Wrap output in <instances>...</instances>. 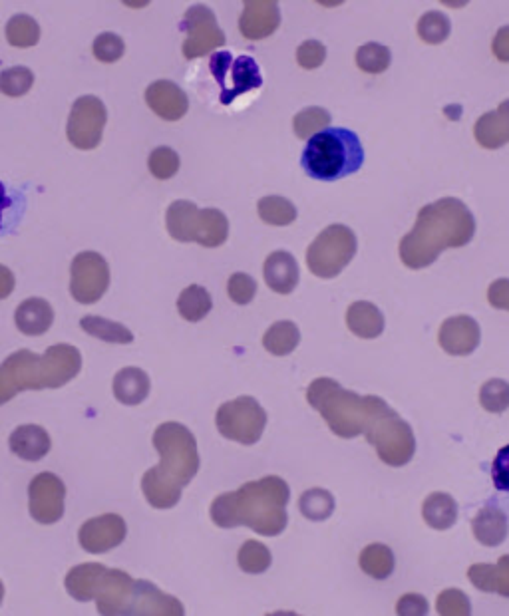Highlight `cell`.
Returning <instances> with one entry per match:
<instances>
[{"instance_id":"603a6c76","label":"cell","mask_w":509,"mask_h":616,"mask_svg":"<svg viewBox=\"0 0 509 616\" xmlns=\"http://www.w3.org/2000/svg\"><path fill=\"white\" fill-rule=\"evenodd\" d=\"M10 452L16 454L24 462H40L44 456H48L52 448V440L48 432L36 424H24L18 426L10 434Z\"/></svg>"},{"instance_id":"ee69618b","label":"cell","mask_w":509,"mask_h":616,"mask_svg":"<svg viewBox=\"0 0 509 616\" xmlns=\"http://www.w3.org/2000/svg\"><path fill=\"white\" fill-rule=\"evenodd\" d=\"M92 52L94 56L104 62V64H112V62H118L124 52H126V44L124 40L118 36V34H112V32H104L100 34L94 44H92Z\"/></svg>"},{"instance_id":"e575fe53","label":"cell","mask_w":509,"mask_h":616,"mask_svg":"<svg viewBox=\"0 0 509 616\" xmlns=\"http://www.w3.org/2000/svg\"><path fill=\"white\" fill-rule=\"evenodd\" d=\"M6 40L14 48H32L40 40V26L28 14H16L6 24Z\"/></svg>"},{"instance_id":"836d02e7","label":"cell","mask_w":509,"mask_h":616,"mask_svg":"<svg viewBox=\"0 0 509 616\" xmlns=\"http://www.w3.org/2000/svg\"><path fill=\"white\" fill-rule=\"evenodd\" d=\"M257 211H259V217L267 225H275V227H287L297 219V207L287 197H279V195H269V197L259 199Z\"/></svg>"},{"instance_id":"5bb4252c","label":"cell","mask_w":509,"mask_h":616,"mask_svg":"<svg viewBox=\"0 0 509 616\" xmlns=\"http://www.w3.org/2000/svg\"><path fill=\"white\" fill-rule=\"evenodd\" d=\"M108 122L106 106L96 96L78 98L72 106L66 134L68 142L78 150H96L102 142V134Z\"/></svg>"},{"instance_id":"bcb514c9","label":"cell","mask_w":509,"mask_h":616,"mask_svg":"<svg viewBox=\"0 0 509 616\" xmlns=\"http://www.w3.org/2000/svg\"><path fill=\"white\" fill-rule=\"evenodd\" d=\"M227 293L235 305H249L257 295V283L247 273H235L227 283Z\"/></svg>"},{"instance_id":"816d5d0a","label":"cell","mask_w":509,"mask_h":616,"mask_svg":"<svg viewBox=\"0 0 509 616\" xmlns=\"http://www.w3.org/2000/svg\"><path fill=\"white\" fill-rule=\"evenodd\" d=\"M488 301L494 308L509 310V279H498L490 285Z\"/></svg>"},{"instance_id":"8d00e7d4","label":"cell","mask_w":509,"mask_h":616,"mask_svg":"<svg viewBox=\"0 0 509 616\" xmlns=\"http://www.w3.org/2000/svg\"><path fill=\"white\" fill-rule=\"evenodd\" d=\"M329 126H331V114H329V110L319 108V106H313V108L299 112L293 120L295 134L301 140H313L317 134L329 130Z\"/></svg>"},{"instance_id":"f35d334b","label":"cell","mask_w":509,"mask_h":616,"mask_svg":"<svg viewBox=\"0 0 509 616\" xmlns=\"http://www.w3.org/2000/svg\"><path fill=\"white\" fill-rule=\"evenodd\" d=\"M271 551L259 543V541H245L239 549L237 555V563L241 567V571L249 573V575H261L271 567Z\"/></svg>"},{"instance_id":"8fae6325","label":"cell","mask_w":509,"mask_h":616,"mask_svg":"<svg viewBox=\"0 0 509 616\" xmlns=\"http://www.w3.org/2000/svg\"><path fill=\"white\" fill-rule=\"evenodd\" d=\"M209 70L221 88V104L229 106L239 96L263 86L261 70L251 56L233 58L231 52L221 50L209 58Z\"/></svg>"},{"instance_id":"ffe728a7","label":"cell","mask_w":509,"mask_h":616,"mask_svg":"<svg viewBox=\"0 0 509 616\" xmlns=\"http://www.w3.org/2000/svg\"><path fill=\"white\" fill-rule=\"evenodd\" d=\"M124 616H185L179 599L160 591L150 581H136L132 603Z\"/></svg>"},{"instance_id":"7dc6e473","label":"cell","mask_w":509,"mask_h":616,"mask_svg":"<svg viewBox=\"0 0 509 616\" xmlns=\"http://www.w3.org/2000/svg\"><path fill=\"white\" fill-rule=\"evenodd\" d=\"M327 58V48L319 40H307L297 48V62L305 70L321 68Z\"/></svg>"},{"instance_id":"30bf717a","label":"cell","mask_w":509,"mask_h":616,"mask_svg":"<svg viewBox=\"0 0 509 616\" xmlns=\"http://www.w3.org/2000/svg\"><path fill=\"white\" fill-rule=\"evenodd\" d=\"M215 424L223 438L243 446H253L265 432L267 412L255 398L239 396L237 400L219 406Z\"/></svg>"},{"instance_id":"f6af8a7d","label":"cell","mask_w":509,"mask_h":616,"mask_svg":"<svg viewBox=\"0 0 509 616\" xmlns=\"http://www.w3.org/2000/svg\"><path fill=\"white\" fill-rule=\"evenodd\" d=\"M148 167L156 179H171L179 171V155L166 146L158 148L150 155Z\"/></svg>"},{"instance_id":"5b68a950","label":"cell","mask_w":509,"mask_h":616,"mask_svg":"<svg viewBox=\"0 0 509 616\" xmlns=\"http://www.w3.org/2000/svg\"><path fill=\"white\" fill-rule=\"evenodd\" d=\"M307 400L323 416L331 432L344 440L366 436L384 416L394 412L382 398L344 390L333 378H317L307 388Z\"/></svg>"},{"instance_id":"ac0fdd59","label":"cell","mask_w":509,"mask_h":616,"mask_svg":"<svg viewBox=\"0 0 509 616\" xmlns=\"http://www.w3.org/2000/svg\"><path fill=\"white\" fill-rule=\"evenodd\" d=\"M440 346L452 356L472 354L482 340V328L476 318L460 314L442 322L438 332Z\"/></svg>"},{"instance_id":"c3c4849f","label":"cell","mask_w":509,"mask_h":616,"mask_svg":"<svg viewBox=\"0 0 509 616\" xmlns=\"http://www.w3.org/2000/svg\"><path fill=\"white\" fill-rule=\"evenodd\" d=\"M468 579L476 589L484 593H496V565L476 563L468 569Z\"/></svg>"},{"instance_id":"4dcf8cb0","label":"cell","mask_w":509,"mask_h":616,"mask_svg":"<svg viewBox=\"0 0 509 616\" xmlns=\"http://www.w3.org/2000/svg\"><path fill=\"white\" fill-rule=\"evenodd\" d=\"M301 342L299 326L291 320L275 322L263 336V346L273 356H289Z\"/></svg>"},{"instance_id":"f907efd6","label":"cell","mask_w":509,"mask_h":616,"mask_svg":"<svg viewBox=\"0 0 509 616\" xmlns=\"http://www.w3.org/2000/svg\"><path fill=\"white\" fill-rule=\"evenodd\" d=\"M492 479L496 489L509 493V444L504 446L492 463Z\"/></svg>"},{"instance_id":"b9f144b4","label":"cell","mask_w":509,"mask_h":616,"mask_svg":"<svg viewBox=\"0 0 509 616\" xmlns=\"http://www.w3.org/2000/svg\"><path fill=\"white\" fill-rule=\"evenodd\" d=\"M480 404L486 412L492 414H502L509 408V384L506 380L494 378L488 380L480 388Z\"/></svg>"},{"instance_id":"83f0119b","label":"cell","mask_w":509,"mask_h":616,"mask_svg":"<svg viewBox=\"0 0 509 616\" xmlns=\"http://www.w3.org/2000/svg\"><path fill=\"white\" fill-rule=\"evenodd\" d=\"M346 326L358 338H378L384 332V316L376 305L358 301L346 310Z\"/></svg>"},{"instance_id":"11a10c76","label":"cell","mask_w":509,"mask_h":616,"mask_svg":"<svg viewBox=\"0 0 509 616\" xmlns=\"http://www.w3.org/2000/svg\"><path fill=\"white\" fill-rule=\"evenodd\" d=\"M267 616H301L297 615V613H293V611H277V613H271V615Z\"/></svg>"},{"instance_id":"e0dca14e","label":"cell","mask_w":509,"mask_h":616,"mask_svg":"<svg viewBox=\"0 0 509 616\" xmlns=\"http://www.w3.org/2000/svg\"><path fill=\"white\" fill-rule=\"evenodd\" d=\"M128 535L126 521L116 513H106L94 519H88L78 533V541L84 551L100 555L116 549L124 543Z\"/></svg>"},{"instance_id":"f5cc1de1","label":"cell","mask_w":509,"mask_h":616,"mask_svg":"<svg viewBox=\"0 0 509 616\" xmlns=\"http://www.w3.org/2000/svg\"><path fill=\"white\" fill-rule=\"evenodd\" d=\"M496 593L509 599V555L496 563Z\"/></svg>"},{"instance_id":"ab89813d","label":"cell","mask_w":509,"mask_h":616,"mask_svg":"<svg viewBox=\"0 0 509 616\" xmlns=\"http://www.w3.org/2000/svg\"><path fill=\"white\" fill-rule=\"evenodd\" d=\"M450 32H452L450 18L438 10H430L422 14V18L418 20V36L426 44H442L448 40Z\"/></svg>"},{"instance_id":"681fc988","label":"cell","mask_w":509,"mask_h":616,"mask_svg":"<svg viewBox=\"0 0 509 616\" xmlns=\"http://www.w3.org/2000/svg\"><path fill=\"white\" fill-rule=\"evenodd\" d=\"M428 613H430V605L426 597L418 593L402 595L396 603V615L398 616H428Z\"/></svg>"},{"instance_id":"db71d44e","label":"cell","mask_w":509,"mask_h":616,"mask_svg":"<svg viewBox=\"0 0 509 616\" xmlns=\"http://www.w3.org/2000/svg\"><path fill=\"white\" fill-rule=\"evenodd\" d=\"M492 52L500 62H509V26H502L494 36Z\"/></svg>"},{"instance_id":"4316f807","label":"cell","mask_w":509,"mask_h":616,"mask_svg":"<svg viewBox=\"0 0 509 616\" xmlns=\"http://www.w3.org/2000/svg\"><path fill=\"white\" fill-rule=\"evenodd\" d=\"M150 376L142 368H122L114 376V396L124 406H138L150 396Z\"/></svg>"},{"instance_id":"52a82bcc","label":"cell","mask_w":509,"mask_h":616,"mask_svg":"<svg viewBox=\"0 0 509 616\" xmlns=\"http://www.w3.org/2000/svg\"><path fill=\"white\" fill-rule=\"evenodd\" d=\"M364 163L360 138L344 128H329L307 142L301 157L305 173L319 181H337L356 173Z\"/></svg>"},{"instance_id":"6da1fadb","label":"cell","mask_w":509,"mask_h":616,"mask_svg":"<svg viewBox=\"0 0 509 616\" xmlns=\"http://www.w3.org/2000/svg\"><path fill=\"white\" fill-rule=\"evenodd\" d=\"M476 235V219L456 197H442L418 211L410 233L400 241V259L408 269L430 267L446 249L466 247Z\"/></svg>"},{"instance_id":"9a60e30c","label":"cell","mask_w":509,"mask_h":616,"mask_svg":"<svg viewBox=\"0 0 509 616\" xmlns=\"http://www.w3.org/2000/svg\"><path fill=\"white\" fill-rule=\"evenodd\" d=\"M181 28L187 38L183 42V56L195 60L225 46V34L217 24L213 10L205 4H193L187 8Z\"/></svg>"},{"instance_id":"f1b7e54d","label":"cell","mask_w":509,"mask_h":616,"mask_svg":"<svg viewBox=\"0 0 509 616\" xmlns=\"http://www.w3.org/2000/svg\"><path fill=\"white\" fill-rule=\"evenodd\" d=\"M422 515H424V521L432 529L446 531V529L454 527V523L458 521V503L452 495L438 491V493H432L424 499Z\"/></svg>"},{"instance_id":"d590c367","label":"cell","mask_w":509,"mask_h":616,"mask_svg":"<svg viewBox=\"0 0 509 616\" xmlns=\"http://www.w3.org/2000/svg\"><path fill=\"white\" fill-rule=\"evenodd\" d=\"M299 507H301V513L307 519H311V521H325L335 511V497L327 489L315 487V489H309V491H305L301 495Z\"/></svg>"},{"instance_id":"4fadbf2b","label":"cell","mask_w":509,"mask_h":616,"mask_svg":"<svg viewBox=\"0 0 509 616\" xmlns=\"http://www.w3.org/2000/svg\"><path fill=\"white\" fill-rule=\"evenodd\" d=\"M70 293L82 305L98 303L110 287L108 261L94 251H84L74 257L70 267Z\"/></svg>"},{"instance_id":"f546056e","label":"cell","mask_w":509,"mask_h":616,"mask_svg":"<svg viewBox=\"0 0 509 616\" xmlns=\"http://www.w3.org/2000/svg\"><path fill=\"white\" fill-rule=\"evenodd\" d=\"M80 326L86 334H90L98 340L110 342V344H130L134 340V334L128 326L114 322V320H108V318H102V316H96V314L84 316L80 320Z\"/></svg>"},{"instance_id":"277c9868","label":"cell","mask_w":509,"mask_h":616,"mask_svg":"<svg viewBox=\"0 0 509 616\" xmlns=\"http://www.w3.org/2000/svg\"><path fill=\"white\" fill-rule=\"evenodd\" d=\"M82 370V356L72 344H54L42 356L30 350L10 354L0 368V400L8 402L24 390L60 388Z\"/></svg>"},{"instance_id":"2e32d148","label":"cell","mask_w":509,"mask_h":616,"mask_svg":"<svg viewBox=\"0 0 509 616\" xmlns=\"http://www.w3.org/2000/svg\"><path fill=\"white\" fill-rule=\"evenodd\" d=\"M66 487L62 479L50 471L38 473L28 485V511L36 523L52 525L64 515Z\"/></svg>"},{"instance_id":"484cf974","label":"cell","mask_w":509,"mask_h":616,"mask_svg":"<svg viewBox=\"0 0 509 616\" xmlns=\"http://www.w3.org/2000/svg\"><path fill=\"white\" fill-rule=\"evenodd\" d=\"M474 537L486 547H498L508 539V515L500 507H484L472 521Z\"/></svg>"},{"instance_id":"cb8c5ba5","label":"cell","mask_w":509,"mask_h":616,"mask_svg":"<svg viewBox=\"0 0 509 616\" xmlns=\"http://www.w3.org/2000/svg\"><path fill=\"white\" fill-rule=\"evenodd\" d=\"M474 136L486 150H500L509 144V100L476 122Z\"/></svg>"},{"instance_id":"74e56055","label":"cell","mask_w":509,"mask_h":616,"mask_svg":"<svg viewBox=\"0 0 509 616\" xmlns=\"http://www.w3.org/2000/svg\"><path fill=\"white\" fill-rule=\"evenodd\" d=\"M392 62L390 50L380 42H366L356 50V66L366 74H382Z\"/></svg>"},{"instance_id":"1f68e13d","label":"cell","mask_w":509,"mask_h":616,"mask_svg":"<svg viewBox=\"0 0 509 616\" xmlns=\"http://www.w3.org/2000/svg\"><path fill=\"white\" fill-rule=\"evenodd\" d=\"M394 565L396 561L392 549L382 543H372L360 553V569L376 581L388 579L394 573Z\"/></svg>"},{"instance_id":"7c38bea8","label":"cell","mask_w":509,"mask_h":616,"mask_svg":"<svg viewBox=\"0 0 509 616\" xmlns=\"http://www.w3.org/2000/svg\"><path fill=\"white\" fill-rule=\"evenodd\" d=\"M368 444L374 446L378 458L386 465L402 467L414 458L416 438L408 422H404L396 412L384 416L368 434Z\"/></svg>"},{"instance_id":"d6a6232c","label":"cell","mask_w":509,"mask_h":616,"mask_svg":"<svg viewBox=\"0 0 509 616\" xmlns=\"http://www.w3.org/2000/svg\"><path fill=\"white\" fill-rule=\"evenodd\" d=\"M213 308L211 295L207 293V289L199 287V285H191L187 289L181 291L179 299H177V310L181 314L183 320L187 322H199L203 320Z\"/></svg>"},{"instance_id":"9c48e42d","label":"cell","mask_w":509,"mask_h":616,"mask_svg":"<svg viewBox=\"0 0 509 616\" xmlns=\"http://www.w3.org/2000/svg\"><path fill=\"white\" fill-rule=\"evenodd\" d=\"M356 255V235L346 225L327 227L309 247L307 265L319 279H335Z\"/></svg>"},{"instance_id":"7402d4cb","label":"cell","mask_w":509,"mask_h":616,"mask_svg":"<svg viewBox=\"0 0 509 616\" xmlns=\"http://www.w3.org/2000/svg\"><path fill=\"white\" fill-rule=\"evenodd\" d=\"M265 283L279 295H291L301 279L299 263L289 251H275L267 257L263 267Z\"/></svg>"},{"instance_id":"44dd1931","label":"cell","mask_w":509,"mask_h":616,"mask_svg":"<svg viewBox=\"0 0 509 616\" xmlns=\"http://www.w3.org/2000/svg\"><path fill=\"white\" fill-rule=\"evenodd\" d=\"M146 102L150 110L166 122L181 120L189 110V100L185 92L170 80H158L148 86Z\"/></svg>"},{"instance_id":"3957f363","label":"cell","mask_w":509,"mask_h":616,"mask_svg":"<svg viewBox=\"0 0 509 616\" xmlns=\"http://www.w3.org/2000/svg\"><path fill=\"white\" fill-rule=\"evenodd\" d=\"M160 463L142 477V491L156 509H171L181 499L183 487L199 471L195 436L177 422H166L154 432Z\"/></svg>"},{"instance_id":"60d3db41","label":"cell","mask_w":509,"mask_h":616,"mask_svg":"<svg viewBox=\"0 0 509 616\" xmlns=\"http://www.w3.org/2000/svg\"><path fill=\"white\" fill-rule=\"evenodd\" d=\"M34 84V74L26 66H12L0 74V90L8 98H20L28 94Z\"/></svg>"},{"instance_id":"d6986e66","label":"cell","mask_w":509,"mask_h":616,"mask_svg":"<svg viewBox=\"0 0 509 616\" xmlns=\"http://www.w3.org/2000/svg\"><path fill=\"white\" fill-rule=\"evenodd\" d=\"M281 24L279 2L275 0H247L239 18V30L247 40L269 38Z\"/></svg>"},{"instance_id":"7a4b0ae2","label":"cell","mask_w":509,"mask_h":616,"mask_svg":"<svg viewBox=\"0 0 509 616\" xmlns=\"http://www.w3.org/2000/svg\"><path fill=\"white\" fill-rule=\"evenodd\" d=\"M291 489L285 479L267 475L223 493L211 503V519L221 529L245 525L259 535L275 537L287 527V503Z\"/></svg>"},{"instance_id":"ba28073f","label":"cell","mask_w":509,"mask_h":616,"mask_svg":"<svg viewBox=\"0 0 509 616\" xmlns=\"http://www.w3.org/2000/svg\"><path fill=\"white\" fill-rule=\"evenodd\" d=\"M166 225L171 239L181 243H199L215 249L227 241L229 221L219 209H199L195 203L173 201L166 213Z\"/></svg>"},{"instance_id":"7bdbcfd3","label":"cell","mask_w":509,"mask_h":616,"mask_svg":"<svg viewBox=\"0 0 509 616\" xmlns=\"http://www.w3.org/2000/svg\"><path fill=\"white\" fill-rule=\"evenodd\" d=\"M436 611L440 616H472V605L464 591L446 589L438 595Z\"/></svg>"},{"instance_id":"8992f818","label":"cell","mask_w":509,"mask_h":616,"mask_svg":"<svg viewBox=\"0 0 509 616\" xmlns=\"http://www.w3.org/2000/svg\"><path fill=\"white\" fill-rule=\"evenodd\" d=\"M64 587L80 603L96 601L102 616H124L132 603L136 581L120 569L84 563L70 569Z\"/></svg>"},{"instance_id":"d4e9b609","label":"cell","mask_w":509,"mask_h":616,"mask_svg":"<svg viewBox=\"0 0 509 616\" xmlns=\"http://www.w3.org/2000/svg\"><path fill=\"white\" fill-rule=\"evenodd\" d=\"M16 328L26 336H42L50 330L54 322V308L48 301L40 297H32L20 303V307L14 312Z\"/></svg>"}]
</instances>
